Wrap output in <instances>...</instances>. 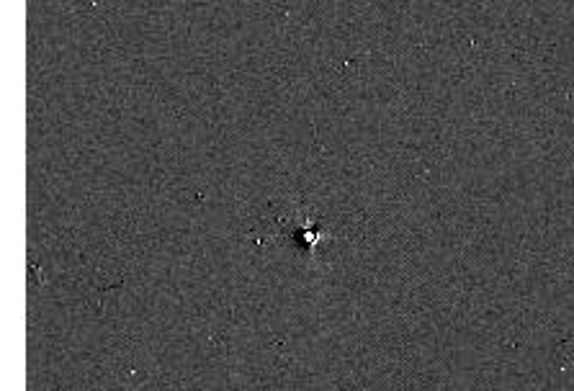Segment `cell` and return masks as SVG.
I'll return each mask as SVG.
<instances>
[{
	"label": "cell",
	"instance_id": "6da1fadb",
	"mask_svg": "<svg viewBox=\"0 0 574 391\" xmlns=\"http://www.w3.org/2000/svg\"><path fill=\"white\" fill-rule=\"evenodd\" d=\"M268 234L266 240H284L309 262L320 260V247L327 244L330 229L322 224L320 214H314L306 204L296 198H284L268 208Z\"/></svg>",
	"mask_w": 574,
	"mask_h": 391
}]
</instances>
